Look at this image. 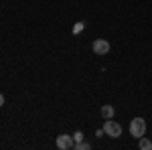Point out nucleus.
<instances>
[{"mask_svg": "<svg viewBox=\"0 0 152 150\" xmlns=\"http://www.w3.org/2000/svg\"><path fill=\"white\" fill-rule=\"evenodd\" d=\"M130 134L136 140L142 138V136L146 134V122H144V118H134V120L130 122Z\"/></svg>", "mask_w": 152, "mask_h": 150, "instance_id": "nucleus-1", "label": "nucleus"}, {"mask_svg": "<svg viewBox=\"0 0 152 150\" xmlns=\"http://www.w3.org/2000/svg\"><path fill=\"white\" fill-rule=\"evenodd\" d=\"M104 132L110 136V138H120L122 136V126L118 124L116 120H105V124H104Z\"/></svg>", "mask_w": 152, "mask_h": 150, "instance_id": "nucleus-2", "label": "nucleus"}, {"mask_svg": "<svg viewBox=\"0 0 152 150\" xmlns=\"http://www.w3.org/2000/svg\"><path fill=\"white\" fill-rule=\"evenodd\" d=\"M55 144H57L59 150H73V146H75V140H73V136H69V134H59Z\"/></svg>", "mask_w": 152, "mask_h": 150, "instance_id": "nucleus-3", "label": "nucleus"}, {"mask_svg": "<svg viewBox=\"0 0 152 150\" xmlns=\"http://www.w3.org/2000/svg\"><path fill=\"white\" fill-rule=\"evenodd\" d=\"M91 49H94L95 55H107V53H110V43H107L105 39H95Z\"/></svg>", "mask_w": 152, "mask_h": 150, "instance_id": "nucleus-4", "label": "nucleus"}, {"mask_svg": "<svg viewBox=\"0 0 152 150\" xmlns=\"http://www.w3.org/2000/svg\"><path fill=\"white\" fill-rule=\"evenodd\" d=\"M114 114H116L114 105H104V108H102V118H104V120H110V118H114Z\"/></svg>", "mask_w": 152, "mask_h": 150, "instance_id": "nucleus-5", "label": "nucleus"}, {"mask_svg": "<svg viewBox=\"0 0 152 150\" xmlns=\"http://www.w3.org/2000/svg\"><path fill=\"white\" fill-rule=\"evenodd\" d=\"M138 146H140V150H152V142L148 138H138Z\"/></svg>", "mask_w": 152, "mask_h": 150, "instance_id": "nucleus-6", "label": "nucleus"}, {"mask_svg": "<svg viewBox=\"0 0 152 150\" xmlns=\"http://www.w3.org/2000/svg\"><path fill=\"white\" fill-rule=\"evenodd\" d=\"M91 146H89V142H75V146H73V150H89Z\"/></svg>", "mask_w": 152, "mask_h": 150, "instance_id": "nucleus-7", "label": "nucleus"}, {"mask_svg": "<svg viewBox=\"0 0 152 150\" xmlns=\"http://www.w3.org/2000/svg\"><path fill=\"white\" fill-rule=\"evenodd\" d=\"M73 140H75V142H81L83 140V132H75V134H73Z\"/></svg>", "mask_w": 152, "mask_h": 150, "instance_id": "nucleus-8", "label": "nucleus"}, {"mask_svg": "<svg viewBox=\"0 0 152 150\" xmlns=\"http://www.w3.org/2000/svg\"><path fill=\"white\" fill-rule=\"evenodd\" d=\"M2 105H4V95L0 93V108H2Z\"/></svg>", "mask_w": 152, "mask_h": 150, "instance_id": "nucleus-9", "label": "nucleus"}]
</instances>
